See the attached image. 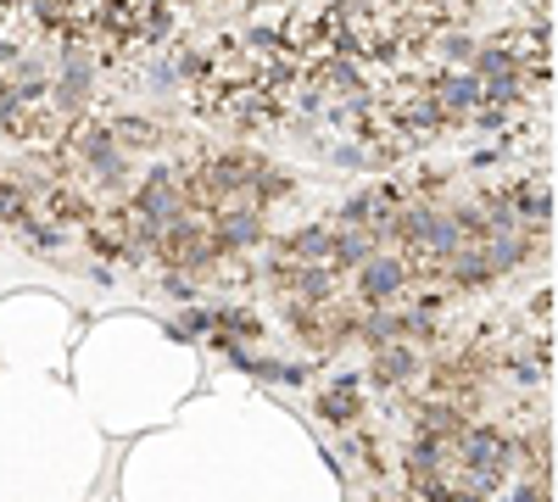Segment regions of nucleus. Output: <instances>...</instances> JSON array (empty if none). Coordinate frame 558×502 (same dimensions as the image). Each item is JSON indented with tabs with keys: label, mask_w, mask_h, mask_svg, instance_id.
I'll list each match as a JSON object with an SVG mask.
<instances>
[{
	"label": "nucleus",
	"mask_w": 558,
	"mask_h": 502,
	"mask_svg": "<svg viewBox=\"0 0 558 502\" xmlns=\"http://www.w3.org/2000/svg\"><path fill=\"white\" fill-rule=\"evenodd\" d=\"M408 257L397 252V257H386V252H375L368 262H357L352 268V302L357 307H391L397 296H402V285H408Z\"/></svg>",
	"instance_id": "nucleus-1"
},
{
	"label": "nucleus",
	"mask_w": 558,
	"mask_h": 502,
	"mask_svg": "<svg viewBox=\"0 0 558 502\" xmlns=\"http://www.w3.org/2000/svg\"><path fill=\"white\" fill-rule=\"evenodd\" d=\"M418 375H425V346H413V341H386L375 346V363H368V380L386 385V391H408L418 385Z\"/></svg>",
	"instance_id": "nucleus-2"
},
{
	"label": "nucleus",
	"mask_w": 558,
	"mask_h": 502,
	"mask_svg": "<svg viewBox=\"0 0 558 502\" xmlns=\"http://www.w3.org/2000/svg\"><path fill=\"white\" fill-rule=\"evenodd\" d=\"M140 218H146V223H157V230H162V223L168 218H179L184 212V196H179V173L173 168H157V173H146V179H140V185H134V201H129Z\"/></svg>",
	"instance_id": "nucleus-3"
},
{
	"label": "nucleus",
	"mask_w": 558,
	"mask_h": 502,
	"mask_svg": "<svg viewBox=\"0 0 558 502\" xmlns=\"http://www.w3.org/2000/svg\"><path fill=\"white\" fill-rule=\"evenodd\" d=\"M107 128H112L118 151H157V146H162V128H157L151 118H118V123H107Z\"/></svg>",
	"instance_id": "nucleus-5"
},
{
	"label": "nucleus",
	"mask_w": 558,
	"mask_h": 502,
	"mask_svg": "<svg viewBox=\"0 0 558 502\" xmlns=\"http://www.w3.org/2000/svg\"><path fill=\"white\" fill-rule=\"evenodd\" d=\"M313 407H318V419H330V425H357V419H363V391H357L352 375H341L336 385L318 391Z\"/></svg>",
	"instance_id": "nucleus-4"
}]
</instances>
